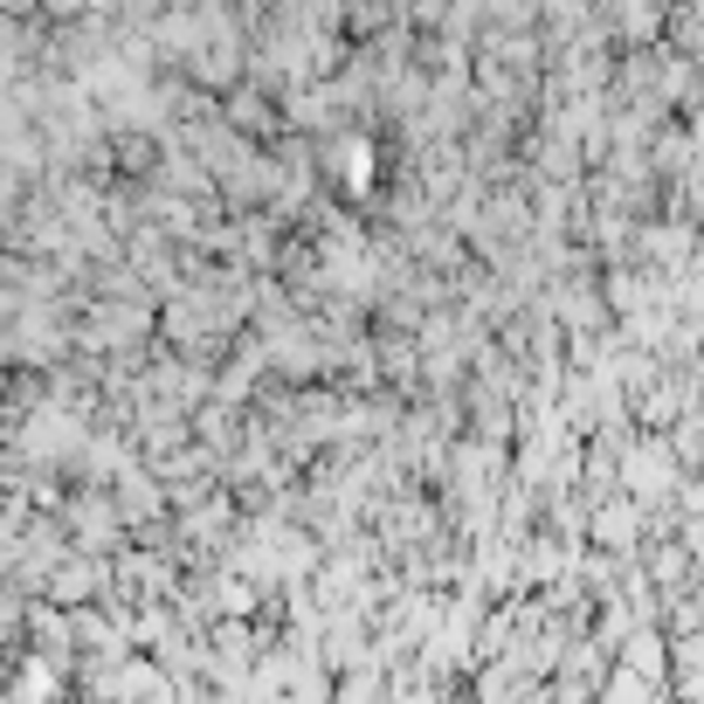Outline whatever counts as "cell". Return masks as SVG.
I'll use <instances>...</instances> for the list:
<instances>
[{
    "label": "cell",
    "mask_w": 704,
    "mask_h": 704,
    "mask_svg": "<svg viewBox=\"0 0 704 704\" xmlns=\"http://www.w3.org/2000/svg\"><path fill=\"white\" fill-rule=\"evenodd\" d=\"M55 683H63V677H55V663H28V670H22V691H14V704H49V697H55Z\"/></svg>",
    "instance_id": "7a4b0ae2"
},
{
    "label": "cell",
    "mask_w": 704,
    "mask_h": 704,
    "mask_svg": "<svg viewBox=\"0 0 704 704\" xmlns=\"http://www.w3.org/2000/svg\"><path fill=\"white\" fill-rule=\"evenodd\" d=\"M663 656H670V650H663V636H629V670L636 677H663Z\"/></svg>",
    "instance_id": "3957f363"
},
{
    "label": "cell",
    "mask_w": 704,
    "mask_h": 704,
    "mask_svg": "<svg viewBox=\"0 0 704 704\" xmlns=\"http://www.w3.org/2000/svg\"><path fill=\"white\" fill-rule=\"evenodd\" d=\"M622 470H629V484H636V490H650V498H656L663 484H670V456H663L656 443L629 449V456H622Z\"/></svg>",
    "instance_id": "6da1fadb"
}]
</instances>
